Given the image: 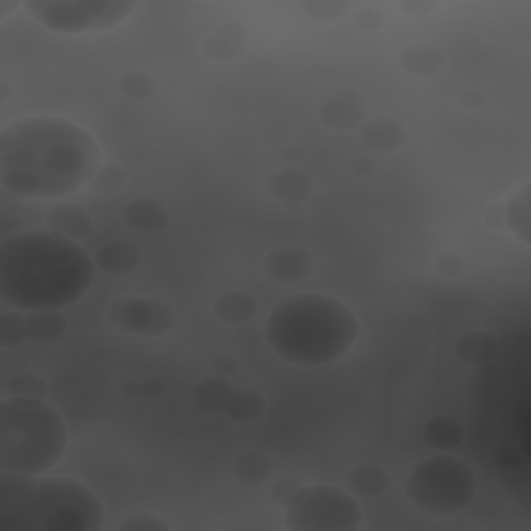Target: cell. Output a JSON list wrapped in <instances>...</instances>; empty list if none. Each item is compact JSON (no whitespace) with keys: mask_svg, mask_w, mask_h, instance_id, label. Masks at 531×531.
<instances>
[{"mask_svg":"<svg viewBox=\"0 0 531 531\" xmlns=\"http://www.w3.org/2000/svg\"><path fill=\"white\" fill-rule=\"evenodd\" d=\"M100 164L94 135L63 117H25L0 131V185L23 200L67 198Z\"/></svg>","mask_w":531,"mask_h":531,"instance_id":"1","label":"cell"},{"mask_svg":"<svg viewBox=\"0 0 531 531\" xmlns=\"http://www.w3.org/2000/svg\"><path fill=\"white\" fill-rule=\"evenodd\" d=\"M96 270L77 241L48 229L17 233L0 243V299L21 312H61L90 291Z\"/></svg>","mask_w":531,"mask_h":531,"instance_id":"2","label":"cell"},{"mask_svg":"<svg viewBox=\"0 0 531 531\" xmlns=\"http://www.w3.org/2000/svg\"><path fill=\"white\" fill-rule=\"evenodd\" d=\"M359 337L349 305L322 293H295L278 301L266 320L268 347L293 366H328L343 359Z\"/></svg>","mask_w":531,"mask_h":531,"instance_id":"3","label":"cell"},{"mask_svg":"<svg viewBox=\"0 0 531 531\" xmlns=\"http://www.w3.org/2000/svg\"><path fill=\"white\" fill-rule=\"evenodd\" d=\"M100 496L73 478L0 471V531H100Z\"/></svg>","mask_w":531,"mask_h":531,"instance_id":"4","label":"cell"},{"mask_svg":"<svg viewBox=\"0 0 531 531\" xmlns=\"http://www.w3.org/2000/svg\"><path fill=\"white\" fill-rule=\"evenodd\" d=\"M69 444L63 415L46 401L7 399L0 403V471L46 475Z\"/></svg>","mask_w":531,"mask_h":531,"instance_id":"5","label":"cell"},{"mask_svg":"<svg viewBox=\"0 0 531 531\" xmlns=\"http://www.w3.org/2000/svg\"><path fill=\"white\" fill-rule=\"evenodd\" d=\"M478 492L473 467L451 453H436L417 461L405 478V494L426 515H457Z\"/></svg>","mask_w":531,"mask_h":531,"instance_id":"6","label":"cell"},{"mask_svg":"<svg viewBox=\"0 0 531 531\" xmlns=\"http://www.w3.org/2000/svg\"><path fill=\"white\" fill-rule=\"evenodd\" d=\"M283 511L289 531H357L363 523L357 498L328 484L301 486Z\"/></svg>","mask_w":531,"mask_h":531,"instance_id":"7","label":"cell"},{"mask_svg":"<svg viewBox=\"0 0 531 531\" xmlns=\"http://www.w3.org/2000/svg\"><path fill=\"white\" fill-rule=\"evenodd\" d=\"M23 9L46 30L57 34H96L121 25L135 0H25Z\"/></svg>","mask_w":531,"mask_h":531,"instance_id":"8","label":"cell"},{"mask_svg":"<svg viewBox=\"0 0 531 531\" xmlns=\"http://www.w3.org/2000/svg\"><path fill=\"white\" fill-rule=\"evenodd\" d=\"M110 326L142 339H158L175 328V312L169 303L152 297H123L108 307Z\"/></svg>","mask_w":531,"mask_h":531,"instance_id":"9","label":"cell"},{"mask_svg":"<svg viewBox=\"0 0 531 531\" xmlns=\"http://www.w3.org/2000/svg\"><path fill=\"white\" fill-rule=\"evenodd\" d=\"M318 119L326 129L334 133L359 129L363 121H366V102H363V94L355 88L337 90L328 100L322 102Z\"/></svg>","mask_w":531,"mask_h":531,"instance_id":"10","label":"cell"},{"mask_svg":"<svg viewBox=\"0 0 531 531\" xmlns=\"http://www.w3.org/2000/svg\"><path fill=\"white\" fill-rule=\"evenodd\" d=\"M264 268L276 283L295 285L314 272V256L301 245L276 247L264 258Z\"/></svg>","mask_w":531,"mask_h":531,"instance_id":"11","label":"cell"},{"mask_svg":"<svg viewBox=\"0 0 531 531\" xmlns=\"http://www.w3.org/2000/svg\"><path fill=\"white\" fill-rule=\"evenodd\" d=\"M46 229L81 243L83 239H90L94 235L96 227L92 214L86 208L67 202L50 208V212L46 214Z\"/></svg>","mask_w":531,"mask_h":531,"instance_id":"12","label":"cell"},{"mask_svg":"<svg viewBox=\"0 0 531 531\" xmlns=\"http://www.w3.org/2000/svg\"><path fill=\"white\" fill-rule=\"evenodd\" d=\"M142 249L125 239H115L104 243L94 256V264L100 272L108 276H129L142 266Z\"/></svg>","mask_w":531,"mask_h":531,"instance_id":"13","label":"cell"},{"mask_svg":"<svg viewBox=\"0 0 531 531\" xmlns=\"http://www.w3.org/2000/svg\"><path fill=\"white\" fill-rule=\"evenodd\" d=\"M359 142L374 152H395L407 142V129L395 117H372L363 121Z\"/></svg>","mask_w":531,"mask_h":531,"instance_id":"14","label":"cell"},{"mask_svg":"<svg viewBox=\"0 0 531 531\" xmlns=\"http://www.w3.org/2000/svg\"><path fill=\"white\" fill-rule=\"evenodd\" d=\"M121 216L125 225L135 233L142 235H156L169 229L171 225V212L158 200L139 198L123 206Z\"/></svg>","mask_w":531,"mask_h":531,"instance_id":"15","label":"cell"},{"mask_svg":"<svg viewBox=\"0 0 531 531\" xmlns=\"http://www.w3.org/2000/svg\"><path fill=\"white\" fill-rule=\"evenodd\" d=\"M245 40L247 32L241 23H222L204 40L202 54L212 63L227 65L241 57Z\"/></svg>","mask_w":531,"mask_h":531,"instance_id":"16","label":"cell"},{"mask_svg":"<svg viewBox=\"0 0 531 531\" xmlns=\"http://www.w3.org/2000/svg\"><path fill=\"white\" fill-rule=\"evenodd\" d=\"M268 189L276 202L295 208L312 198L316 181L310 173L301 169H281L270 177Z\"/></svg>","mask_w":531,"mask_h":531,"instance_id":"17","label":"cell"},{"mask_svg":"<svg viewBox=\"0 0 531 531\" xmlns=\"http://www.w3.org/2000/svg\"><path fill=\"white\" fill-rule=\"evenodd\" d=\"M212 312L220 322L237 326V324H245L256 318L258 301L247 291L229 289L214 299Z\"/></svg>","mask_w":531,"mask_h":531,"instance_id":"18","label":"cell"},{"mask_svg":"<svg viewBox=\"0 0 531 531\" xmlns=\"http://www.w3.org/2000/svg\"><path fill=\"white\" fill-rule=\"evenodd\" d=\"M399 63L403 71L413 77H432L442 71V67L446 65V57L438 46L428 42H417L401 50Z\"/></svg>","mask_w":531,"mask_h":531,"instance_id":"19","label":"cell"},{"mask_svg":"<svg viewBox=\"0 0 531 531\" xmlns=\"http://www.w3.org/2000/svg\"><path fill=\"white\" fill-rule=\"evenodd\" d=\"M500 343L486 330L463 332L455 341V355L467 366H486L498 355Z\"/></svg>","mask_w":531,"mask_h":531,"instance_id":"20","label":"cell"},{"mask_svg":"<svg viewBox=\"0 0 531 531\" xmlns=\"http://www.w3.org/2000/svg\"><path fill=\"white\" fill-rule=\"evenodd\" d=\"M422 438L438 453H449L465 440V426L455 415H434L422 428Z\"/></svg>","mask_w":531,"mask_h":531,"instance_id":"21","label":"cell"},{"mask_svg":"<svg viewBox=\"0 0 531 531\" xmlns=\"http://www.w3.org/2000/svg\"><path fill=\"white\" fill-rule=\"evenodd\" d=\"M349 490L355 498L376 500L382 498L390 488V475L384 467L374 463H363L349 471Z\"/></svg>","mask_w":531,"mask_h":531,"instance_id":"22","label":"cell"},{"mask_svg":"<svg viewBox=\"0 0 531 531\" xmlns=\"http://www.w3.org/2000/svg\"><path fill=\"white\" fill-rule=\"evenodd\" d=\"M505 227L523 243L531 245V191L529 183L515 189L505 204Z\"/></svg>","mask_w":531,"mask_h":531,"instance_id":"23","label":"cell"},{"mask_svg":"<svg viewBox=\"0 0 531 531\" xmlns=\"http://www.w3.org/2000/svg\"><path fill=\"white\" fill-rule=\"evenodd\" d=\"M266 409H268L266 397L260 393L258 388L241 386L233 390V395L222 413L237 424H254L264 417Z\"/></svg>","mask_w":531,"mask_h":531,"instance_id":"24","label":"cell"},{"mask_svg":"<svg viewBox=\"0 0 531 531\" xmlns=\"http://www.w3.org/2000/svg\"><path fill=\"white\" fill-rule=\"evenodd\" d=\"M233 478L243 486H260L274 473V461L264 451H243L233 459Z\"/></svg>","mask_w":531,"mask_h":531,"instance_id":"25","label":"cell"},{"mask_svg":"<svg viewBox=\"0 0 531 531\" xmlns=\"http://www.w3.org/2000/svg\"><path fill=\"white\" fill-rule=\"evenodd\" d=\"M27 337L38 345L59 343L67 332V318L61 312L44 310V312H25Z\"/></svg>","mask_w":531,"mask_h":531,"instance_id":"26","label":"cell"},{"mask_svg":"<svg viewBox=\"0 0 531 531\" xmlns=\"http://www.w3.org/2000/svg\"><path fill=\"white\" fill-rule=\"evenodd\" d=\"M233 390H235V386L229 378L210 376V378H204L202 382L195 384L193 403L206 413L225 411V407L233 395Z\"/></svg>","mask_w":531,"mask_h":531,"instance_id":"27","label":"cell"},{"mask_svg":"<svg viewBox=\"0 0 531 531\" xmlns=\"http://www.w3.org/2000/svg\"><path fill=\"white\" fill-rule=\"evenodd\" d=\"M48 395H50L48 382L34 372H19L11 376L3 390V397L23 399V401H46Z\"/></svg>","mask_w":531,"mask_h":531,"instance_id":"28","label":"cell"},{"mask_svg":"<svg viewBox=\"0 0 531 531\" xmlns=\"http://www.w3.org/2000/svg\"><path fill=\"white\" fill-rule=\"evenodd\" d=\"M30 341L27 337V322L25 314L15 307H5L0 312V347L13 349Z\"/></svg>","mask_w":531,"mask_h":531,"instance_id":"29","label":"cell"},{"mask_svg":"<svg viewBox=\"0 0 531 531\" xmlns=\"http://www.w3.org/2000/svg\"><path fill=\"white\" fill-rule=\"evenodd\" d=\"M127 185V173L121 164L106 162L100 164L98 171L92 175L88 189L96 195H115Z\"/></svg>","mask_w":531,"mask_h":531,"instance_id":"30","label":"cell"},{"mask_svg":"<svg viewBox=\"0 0 531 531\" xmlns=\"http://www.w3.org/2000/svg\"><path fill=\"white\" fill-rule=\"evenodd\" d=\"M299 9L312 21L337 23L351 11V5L347 0H303Z\"/></svg>","mask_w":531,"mask_h":531,"instance_id":"31","label":"cell"},{"mask_svg":"<svg viewBox=\"0 0 531 531\" xmlns=\"http://www.w3.org/2000/svg\"><path fill=\"white\" fill-rule=\"evenodd\" d=\"M119 90L129 100H150L158 90V83L146 71H131L121 77Z\"/></svg>","mask_w":531,"mask_h":531,"instance_id":"32","label":"cell"},{"mask_svg":"<svg viewBox=\"0 0 531 531\" xmlns=\"http://www.w3.org/2000/svg\"><path fill=\"white\" fill-rule=\"evenodd\" d=\"M434 268L446 278H459L467 270V260L457 251H442L434 260Z\"/></svg>","mask_w":531,"mask_h":531,"instance_id":"33","label":"cell"},{"mask_svg":"<svg viewBox=\"0 0 531 531\" xmlns=\"http://www.w3.org/2000/svg\"><path fill=\"white\" fill-rule=\"evenodd\" d=\"M119 531H169L171 525L156 515H133L117 527Z\"/></svg>","mask_w":531,"mask_h":531,"instance_id":"34","label":"cell"},{"mask_svg":"<svg viewBox=\"0 0 531 531\" xmlns=\"http://www.w3.org/2000/svg\"><path fill=\"white\" fill-rule=\"evenodd\" d=\"M353 23L359 32L374 34L384 27V15L376 9H361L353 15Z\"/></svg>","mask_w":531,"mask_h":531,"instance_id":"35","label":"cell"},{"mask_svg":"<svg viewBox=\"0 0 531 531\" xmlns=\"http://www.w3.org/2000/svg\"><path fill=\"white\" fill-rule=\"evenodd\" d=\"M494 463L500 471H515L523 467V455L519 453V449H513V446H500L494 453Z\"/></svg>","mask_w":531,"mask_h":531,"instance_id":"36","label":"cell"},{"mask_svg":"<svg viewBox=\"0 0 531 531\" xmlns=\"http://www.w3.org/2000/svg\"><path fill=\"white\" fill-rule=\"evenodd\" d=\"M299 488H301V484H299L297 480H293V478H285V480L276 482V484L270 488V498H272L274 505L285 507L287 502L291 500V496H293Z\"/></svg>","mask_w":531,"mask_h":531,"instance_id":"37","label":"cell"},{"mask_svg":"<svg viewBox=\"0 0 531 531\" xmlns=\"http://www.w3.org/2000/svg\"><path fill=\"white\" fill-rule=\"evenodd\" d=\"M241 368V363L237 357L233 355H218L212 363V372L214 376H220V378H233Z\"/></svg>","mask_w":531,"mask_h":531,"instance_id":"38","label":"cell"},{"mask_svg":"<svg viewBox=\"0 0 531 531\" xmlns=\"http://www.w3.org/2000/svg\"><path fill=\"white\" fill-rule=\"evenodd\" d=\"M436 3H430V0H403L399 3V9L409 15V17H426L432 11H436Z\"/></svg>","mask_w":531,"mask_h":531,"instance_id":"39","label":"cell"},{"mask_svg":"<svg viewBox=\"0 0 531 531\" xmlns=\"http://www.w3.org/2000/svg\"><path fill=\"white\" fill-rule=\"evenodd\" d=\"M484 104H486V96L482 92H478V90H469V92H465L459 98V106L465 108V110H471V113H475V110H480Z\"/></svg>","mask_w":531,"mask_h":531,"instance_id":"40","label":"cell"},{"mask_svg":"<svg viewBox=\"0 0 531 531\" xmlns=\"http://www.w3.org/2000/svg\"><path fill=\"white\" fill-rule=\"evenodd\" d=\"M484 218H486V225L492 231H498L500 227H505V204H494V206H490Z\"/></svg>","mask_w":531,"mask_h":531,"instance_id":"41","label":"cell"},{"mask_svg":"<svg viewBox=\"0 0 531 531\" xmlns=\"http://www.w3.org/2000/svg\"><path fill=\"white\" fill-rule=\"evenodd\" d=\"M164 393H166V386L162 384V380H158V378H150V380H144V382H142V397H144V399H152V401H156V399L164 397Z\"/></svg>","mask_w":531,"mask_h":531,"instance_id":"42","label":"cell"},{"mask_svg":"<svg viewBox=\"0 0 531 531\" xmlns=\"http://www.w3.org/2000/svg\"><path fill=\"white\" fill-rule=\"evenodd\" d=\"M351 173L363 177V175H372L374 169H376V162L372 158H366V156H359V158H353L351 164H349Z\"/></svg>","mask_w":531,"mask_h":531,"instance_id":"43","label":"cell"},{"mask_svg":"<svg viewBox=\"0 0 531 531\" xmlns=\"http://www.w3.org/2000/svg\"><path fill=\"white\" fill-rule=\"evenodd\" d=\"M15 9H19L17 0H0V19H7Z\"/></svg>","mask_w":531,"mask_h":531,"instance_id":"44","label":"cell"},{"mask_svg":"<svg viewBox=\"0 0 531 531\" xmlns=\"http://www.w3.org/2000/svg\"><path fill=\"white\" fill-rule=\"evenodd\" d=\"M11 92H13L11 83H9L5 77L0 79V102H7V100H9V96H11Z\"/></svg>","mask_w":531,"mask_h":531,"instance_id":"45","label":"cell"},{"mask_svg":"<svg viewBox=\"0 0 531 531\" xmlns=\"http://www.w3.org/2000/svg\"><path fill=\"white\" fill-rule=\"evenodd\" d=\"M283 154H285V158H287L289 162H299V160L303 158V152H301V148H297V146H289Z\"/></svg>","mask_w":531,"mask_h":531,"instance_id":"46","label":"cell"}]
</instances>
